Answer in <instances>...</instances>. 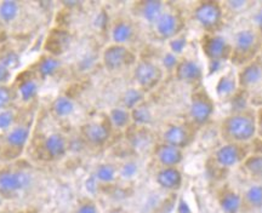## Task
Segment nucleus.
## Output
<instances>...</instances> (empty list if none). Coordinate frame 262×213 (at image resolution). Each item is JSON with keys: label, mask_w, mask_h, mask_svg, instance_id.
<instances>
[{"label": "nucleus", "mask_w": 262, "mask_h": 213, "mask_svg": "<svg viewBox=\"0 0 262 213\" xmlns=\"http://www.w3.org/2000/svg\"><path fill=\"white\" fill-rule=\"evenodd\" d=\"M108 213H124V212L120 208H113V209H111Z\"/></svg>", "instance_id": "nucleus-48"}, {"label": "nucleus", "mask_w": 262, "mask_h": 213, "mask_svg": "<svg viewBox=\"0 0 262 213\" xmlns=\"http://www.w3.org/2000/svg\"><path fill=\"white\" fill-rule=\"evenodd\" d=\"M81 136L85 142L93 146H103L111 137V129L104 123L91 121L81 126Z\"/></svg>", "instance_id": "nucleus-14"}, {"label": "nucleus", "mask_w": 262, "mask_h": 213, "mask_svg": "<svg viewBox=\"0 0 262 213\" xmlns=\"http://www.w3.org/2000/svg\"><path fill=\"white\" fill-rule=\"evenodd\" d=\"M162 78V68L149 60L139 61L134 68V79L137 84V87H140L145 92H148L158 86Z\"/></svg>", "instance_id": "nucleus-6"}, {"label": "nucleus", "mask_w": 262, "mask_h": 213, "mask_svg": "<svg viewBox=\"0 0 262 213\" xmlns=\"http://www.w3.org/2000/svg\"><path fill=\"white\" fill-rule=\"evenodd\" d=\"M186 46H187V38L182 34H180L178 37L171 39V40H169L170 52H172V54L178 56L182 54Z\"/></svg>", "instance_id": "nucleus-37"}, {"label": "nucleus", "mask_w": 262, "mask_h": 213, "mask_svg": "<svg viewBox=\"0 0 262 213\" xmlns=\"http://www.w3.org/2000/svg\"><path fill=\"white\" fill-rule=\"evenodd\" d=\"M250 6V3L247 0H231V2H226L224 8H227L229 11L233 12H242L247 10Z\"/></svg>", "instance_id": "nucleus-39"}, {"label": "nucleus", "mask_w": 262, "mask_h": 213, "mask_svg": "<svg viewBox=\"0 0 262 213\" xmlns=\"http://www.w3.org/2000/svg\"><path fill=\"white\" fill-rule=\"evenodd\" d=\"M215 91L217 97L221 100H231L239 91L237 75L233 72H228V73L222 75L216 83Z\"/></svg>", "instance_id": "nucleus-20"}, {"label": "nucleus", "mask_w": 262, "mask_h": 213, "mask_svg": "<svg viewBox=\"0 0 262 213\" xmlns=\"http://www.w3.org/2000/svg\"><path fill=\"white\" fill-rule=\"evenodd\" d=\"M134 34H135V28L126 19H118L111 29V38H112L113 44L117 45L126 46V44L133 40Z\"/></svg>", "instance_id": "nucleus-19"}, {"label": "nucleus", "mask_w": 262, "mask_h": 213, "mask_svg": "<svg viewBox=\"0 0 262 213\" xmlns=\"http://www.w3.org/2000/svg\"><path fill=\"white\" fill-rule=\"evenodd\" d=\"M250 155L247 144L226 143L215 152V162L222 169H232L241 165Z\"/></svg>", "instance_id": "nucleus-7"}, {"label": "nucleus", "mask_w": 262, "mask_h": 213, "mask_svg": "<svg viewBox=\"0 0 262 213\" xmlns=\"http://www.w3.org/2000/svg\"><path fill=\"white\" fill-rule=\"evenodd\" d=\"M12 102V91L8 85H0V110L8 109Z\"/></svg>", "instance_id": "nucleus-38"}, {"label": "nucleus", "mask_w": 262, "mask_h": 213, "mask_svg": "<svg viewBox=\"0 0 262 213\" xmlns=\"http://www.w3.org/2000/svg\"><path fill=\"white\" fill-rule=\"evenodd\" d=\"M178 213H191V209H189V206L185 200H180L179 206H178Z\"/></svg>", "instance_id": "nucleus-46"}, {"label": "nucleus", "mask_w": 262, "mask_h": 213, "mask_svg": "<svg viewBox=\"0 0 262 213\" xmlns=\"http://www.w3.org/2000/svg\"><path fill=\"white\" fill-rule=\"evenodd\" d=\"M180 63V58L178 55L172 54V52H165L162 57V67L166 72H175L176 68Z\"/></svg>", "instance_id": "nucleus-36"}, {"label": "nucleus", "mask_w": 262, "mask_h": 213, "mask_svg": "<svg viewBox=\"0 0 262 213\" xmlns=\"http://www.w3.org/2000/svg\"><path fill=\"white\" fill-rule=\"evenodd\" d=\"M192 139L193 136L189 127L181 124H172L163 132V143L170 144L182 150L191 144Z\"/></svg>", "instance_id": "nucleus-13"}, {"label": "nucleus", "mask_w": 262, "mask_h": 213, "mask_svg": "<svg viewBox=\"0 0 262 213\" xmlns=\"http://www.w3.org/2000/svg\"><path fill=\"white\" fill-rule=\"evenodd\" d=\"M201 46L203 54L209 60L211 69L215 65L221 67L226 61L231 60L232 45L227 41V39L219 35L217 33L215 34L205 33L202 37Z\"/></svg>", "instance_id": "nucleus-4"}, {"label": "nucleus", "mask_w": 262, "mask_h": 213, "mask_svg": "<svg viewBox=\"0 0 262 213\" xmlns=\"http://www.w3.org/2000/svg\"><path fill=\"white\" fill-rule=\"evenodd\" d=\"M262 51V34L256 29H242L234 34L231 61L243 67L260 56Z\"/></svg>", "instance_id": "nucleus-2"}, {"label": "nucleus", "mask_w": 262, "mask_h": 213, "mask_svg": "<svg viewBox=\"0 0 262 213\" xmlns=\"http://www.w3.org/2000/svg\"><path fill=\"white\" fill-rule=\"evenodd\" d=\"M146 92L140 87H130L122 94V107L127 110L135 109L136 107L145 103Z\"/></svg>", "instance_id": "nucleus-25"}, {"label": "nucleus", "mask_w": 262, "mask_h": 213, "mask_svg": "<svg viewBox=\"0 0 262 213\" xmlns=\"http://www.w3.org/2000/svg\"><path fill=\"white\" fill-rule=\"evenodd\" d=\"M67 140L61 133H51L44 140V150L50 159L58 160L63 158L67 153Z\"/></svg>", "instance_id": "nucleus-18"}, {"label": "nucleus", "mask_w": 262, "mask_h": 213, "mask_svg": "<svg viewBox=\"0 0 262 213\" xmlns=\"http://www.w3.org/2000/svg\"><path fill=\"white\" fill-rule=\"evenodd\" d=\"M261 57H262V56H261Z\"/></svg>", "instance_id": "nucleus-50"}, {"label": "nucleus", "mask_w": 262, "mask_h": 213, "mask_svg": "<svg viewBox=\"0 0 262 213\" xmlns=\"http://www.w3.org/2000/svg\"><path fill=\"white\" fill-rule=\"evenodd\" d=\"M256 126H257V136L262 140V108L256 110Z\"/></svg>", "instance_id": "nucleus-45"}, {"label": "nucleus", "mask_w": 262, "mask_h": 213, "mask_svg": "<svg viewBox=\"0 0 262 213\" xmlns=\"http://www.w3.org/2000/svg\"><path fill=\"white\" fill-rule=\"evenodd\" d=\"M215 106L212 98L209 96L204 88L195 87L191 96L188 108V116L195 126H204L211 119Z\"/></svg>", "instance_id": "nucleus-5"}, {"label": "nucleus", "mask_w": 262, "mask_h": 213, "mask_svg": "<svg viewBox=\"0 0 262 213\" xmlns=\"http://www.w3.org/2000/svg\"><path fill=\"white\" fill-rule=\"evenodd\" d=\"M219 206L224 213H239L243 209V198L231 188H225L219 195Z\"/></svg>", "instance_id": "nucleus-17"}, {"label": "nucleus", "mask_w": 262, "mask_h": 213, "mask_svg": "<svg viewBox=\"0 0 262 213\" xmlns=\"http://www.w3.org/2000/svg\"><path fill=\"white\" fill-rule=\"evenodd\" d=\"M18 96L24 102H31L39 93V83L34 78H28L21 81L17 87Z\"/></svg>", "instance_id": "nucleus-29"}, {"label": "nucleus", "mask_w": 262, "mask_h": 213, "mask_svg": "<svg viewBox=\"0 0 262 213\" xmlns=\"http://www.w3.org/2000/svg\"><path fill=\"white\" fill-rule=\"evenodd\" d=\"M153 28H155L157 37L162 39V40L169 41L181 34L182 19L175 11L165 10L158 21L153 26Z\"/></svg>", "instance_id": "nucleus-11"}, {"label": "nucleus", "mask_w": 262, "mask_h": 213, "mask_svg": "<svg viewBox=\"0 0 262 213\" xmlns=\"http://www.w3.org/2000/svg\"><path fill=\"white\" fill-rule=\"evenodd\" d=\"M93 176L97 179L100 184H111L117 179L118 169L112 163H100L93 173Z\"/></svg>", "instance_id": "nucleus-28"}, {"label": "nucleus", "mask_w": 262, "mask_h": 213, "mask_svg": "<svg viewBox=\"0 0 262 213\" xmlns=\"http://www.w3.org/2000/svg\"><path fill=\"white\" fill-rule=\"evenodd\" d=\"M63 5L66 6V8H74V6H78V5H80V3L79 2H64L63 3Z\"/></svg>", "instance_id": "nucleus-47"}, {"label": "nucleus", "mask_w": 262, "mask_h": 213, "mask_svg": "<svg viewBox=\"0 0 262 213\" xmlns=\"http://www.w3.org/2000/svg\"><path fill=\"white\" fill-rule=\"evenodd\" d=\"M165 4L159 0H147V2L140 3L139 12L141 18L150 26H155L163 12L165 11Z\"/></svg>", "instance_id": "nucleus-21"}, {"label": "nucleus", "mask_w": 262, "mask_h": 213, "mask_svg": "<svg viewBox=\"0 0 262 213\" xmlns=\"http://www.w3.org/2000/svg\"><path fill=\"white\" fill-rule=\"evenodd\" d=\"M29 134V127L25 125H17L14 126L11 130L8 131L6 133V143L9 144V147L15 149H22L26 146V143L28 142Z\"/></svg>", "instance_id": "nucleus-22"}, {"label": "nucleus", "mask_w": 262, "mask_h": 213, "mask_svg": "<svg viewBox=\"0 0 262 213\" xmlns=\"http://www.w3.org/2000/svg\"><path fill=\"white\" fill-rule=\"evenodd\" d=\"M137 173H139V165H137V162L133 161V160L125 161L118 169V177L125 179V181L134 179L137 176Z\"/></svg>", "instance_id": "nucleus-33"}, {"label": "nucleus", "mask_w": 262, "mask_h": 213, "mask_svg": "<svg viewBox=\"0 0 262 213\" xmlns=\"http://www.w3.org/2000/svg\"><path fill=\"white\" fill-rule=\"evenodd\" d=\"M75 213H98V208L94 201L89 199H85L78 205Z\"/></svg>", "instance_id": "nucleus-40"}, {"label": "nucleus", "mask_w": 262, "mask_h": 213, "mask_svg": "<svg viewBox=\"0 0 262 213\" xmlns=\"http://www.w3.org/2000/svg\"><path fill=\"white\" fill-rule=\"evenodd\" d=\"M221 137L226 143L248 144L257 136L256 111L248 109L232 113L221 124Z\"/></svg>", "instance_id": "nucleus-1"}, {"label": "nucleus", "mask_w": 262, "mask_h": 213, "mask_svg": "<svg viewBox=\"0 0 262 213\" xmlns=\"http://www.w3.org/2000/svg\"><path fill=\"white\" fill-rule=\"evenodd\" d=\"M16 114L11 109L0 110V131H9L14 127Z\"/></svg>", "instance_id": "nucleus-35"}, {"label": "nucleus", "mask_w": 262, "mask_h": 213, "mask_svg": "<svg viewBox=\"0 0 262 213\" xmlns=\"http://www.w3.org/2000/svg\"><path fill=\"white\" fill-rule=\"evenodd\" d=\"M175 77L179 81L183 84L199 86L203 80V68L198 62L189 60V58H181L176 68Z\"/></svg>", "instance_id": "nucleus-12"}, {"label": "nucleus", "mask_w": 262, "mask_h": 213, "mask_svg": "<svg viewBox=\"0 0 262 213\" xmlns=\"http://www.w3.org/2000/svg\"><path fill=\"white\" fill-rule=\"evenodd\" d=\"M243 198V207L258 211L262 208V184H253L245 190Z\"/></svg>", "instance_id": "nucleus-26"}, {"label": "nucleus", "mask_w": 262, "mask_h": 213, "mask_svg": "<svg viewBox=\"0 0 262 213\" xmlns=\"http://www.w3.org/2000/svg\"><path fill=\"white\" fill-rule=\"evenodd\" d=\"M12 72L0 62V85H6L11 80Z\"/></svg>", "instance_id": "nucleus-41"}, {"label": "nucleus", "mask_w": 262, "mask_h": 213, "mask_svg": "<svg viewBox=\"0 0 262 213\" xmlns=\"http://www.w3.org/2000/svg\"><path fill=\"white\" fill-rule=\"evenodd\" d=\"M250 106L256 107L257 109L262 108V85L250 96Z\"/></svg>", "instance_id": "nucleus-43"}, {"label": "nucleus", "mask_w": 262, "mask_h": 213, "mask_svg": "<svg viewBox=\"0 0 262 213\" xmlns=\"http://www.w3.org/2000/svg\"><path fill=\"white\" fill-rule=\"evenodd\" d=\"M15 213H21V212H15Z\"/></svg>", "instance_id": "nucleus-49"}, {"label": "nucleus", "mask_w": 262, "mask_h": 213, "mask_svg": "<svg viewBox=\"0 0 262 213\" xmlns=\"http://www.w3.org/2000/svg\"><path fill=\"white\" fill-rule=\"evenodd\" d=\"M135 62V56L124 45L111 44L104 49L102 63L107 70L117 72Z\"/></svg>", "instance_id": "nucleus-8"}, {"label": "nucleus", "mask_w": 262, "mask_h": 213, "mask_svg": "<svg viewBox=\"0 0 262 213\" xmlns=\"http://www.w3.org/2000/svg\"><path fill=\"white\" fill-rule=\"evenodd\" d=\"M182 181V173L178 167H162L156 175L157 184L169 192H175L181 188Z\"/></svg>", "instance_id": "nucleus-16"}, {"label": "nucleus", "mask_w": 262, "mask_h": 213, "mask_svg": "<svg viewBox=\"0 0 262 213\" xmlns=\"http://www.w3.org/2000/svg\"><path fill=\"white\" fill-rule=\"evenodd\" d=\"M75 103L71 97L61 94L51 104V111L57 117H68L74 113Z\"/></svg>", "instance_id": "nucleus-24"}, {"label": "nucleus", "mask_w": 262, "mask_h": 213, "mask_svg": "<svg viewBox=\"0 0 262 213\" xmlns=\"http://www.w3.org/2000/svg\"><path fill=\"white\" fill-rule=\"evenodd\" d=\"M253 22L255 27H256V31H258L262 34V6L254 12Z\"/></svg>", "instance_id": "nucleus-44"}, {"label": "nucleus", "mask_w": 262, "mask_h": 213, "mask_svg": "<svg viewBox=\"0 0 262 213\" xmlns=\"http://www.w3.org/2000/svg\"><path fill=\"white\" fill-rule=\"evenodd\" d=\"M32 184V176L26 171L5 170L0 172V195L8 196L27 189Z\"/></svg>", "instance_id": "nucleus-9"}, {"label": "nucleus", "mask_w": 262, "mask_h": 213, "mask_svg": "<svg viewBox=\"0 0 262 213\" xmlns=\"http://www.w3.org/2000/svg\"><path fill=\"white\" fill-rule=\"evenodd\" d=\"M0 62L12 72L17 69L19 67V64H21V58H19V55L17 52L10 50V51H6L5 54L0 57Z\"/></svg>", "instance_id": "nucleus-34"}, {"label": "nucleus", "mask_w": 262, "mask_h": 213, "mask_svg": "<svg viewBox=\"0 0 262 213\" xmlns=\"http://www.w3.org/2000/svg\"><path fill=\"white\" fill-rule=\"evenodd\" d=\"M19 5L14 0H5L0 3V19L5 23H11L18 16Z\"/></svg>", "instance_id": "nucleus-32"}, {"label": "nucleus", "mask_w": 262, "mask_h": 213, "mask_svg": "<svg viewBox=\"0 0 262 213\" xmlns=\"http://www.w3.org/2000/svg\"><path fill=\"white\" fill-rule=\"evenodd\" d=\"M61 61L60 58L54 55L42 56L37 63V74L41 79H48L60 69Z\"/></svg>", "instance_id": "nucleus-23"}, {"label": "nucleus", "mask_w": 262, "mask_h": 213, "mask_svg": "<svg viewBox=\"0 0 262 213\" xmlns=\"http://www.w3.org/2000/svg\"><path fill=\"white\" fill-rule=\"evenodd\" d=\"M155 155L162 167H178L183 160V150L162 142L156 146Z\"/></svg>", "instance_id": "nucleus-15"}, {"label": "nucleus", "mask_w": 262, "mask_h": 213, "mask_svg": "<svg viewBox=\"0 0 262 213\" xmlns=\"http://www.w3.org/2000/svg\"><path fill=\"white\" fill-rule=\"evenodd\" d=\"M193 18L205 33L215 34L224 23V5L214 0L196 3L193 10Z\"/></svg>", "instance_id": "nucleus-3"}, {"label": "nucleus", "mask_w": 262, "mask_h": 213, "mask_svg": "<svg viewBox=\"0 0 262 213\" xmlns=\"http://www.w3.org/2000/svg\"><path fill=\"white\" fill-rule=\"evenodd\" d=\"M242 165H243L244 171L251 178H262V154H250V155L247 156V159L244 160Z\"/></svg>", "instance_id": "nucleus-30"}, {"label": "nucleus", "mask_w": 262, "mask_h": 213, "mask_svg": "<svg viewBox=\"0 0 262 213\" xmlns=\"http://www.w3.org/2000/svg\"><path fill=\"white\" fill-rule=\"evenodd\" d=\"M108 119H110L111 126L117 130H124L126 129V127H129L130 124H133V121H131L130 110L125 109V108H123L122 106L113 108V109L110 111Z\"/></svg>", "instance_id": "nucleus-27"}, {"label": "nucleus", "mask_w": 262, "mask_h": 213, "mask_svg": "<svg viewBox=\"0 0 262 213\" xmlns=\"http://www.w3.org/2000/svg\"><path fill=\"white\" fill-rule=\"evenodd\" d=\"M98 186H100V183L97 182V179L95 178L93 175H91L89 178L86 179V182H85V189H86L90 194H96Z\"/></svg>", "instance_id": "nucleus-42"}, {"label": "nucleus", "mask_w": 262, "mask_h": 213, "mask_svg": "<svg viewBox=\"0 0 262 213\" xmlns=\"http://www.w3.org/2000/svg\"><path fill=\"white\" fill-rule=\"evenodd\" d=\"M239 90L250 92L254 88H258L262 85V57L261 55L243 67H241L238 74Z\"/></svg>", "instance_id": "nucleus-10"}, {"label": "nucleus", "mask_w": 262, "mask_h": 213, "mask_svg": "<svg viewBox=\"0 0 262 213\" xmlns=\"http://www.w3.org/2000/svg\"><path fill=\"white\" fill-rule=\"evenodd\" d=\"M131 113V121L139 127H145L149 125L153 120V113L148 106L142 103L141 106L136 107L135 109L130 111Z\"/></svg>", "instance_id": "nucleus-31"}]
</instances>
